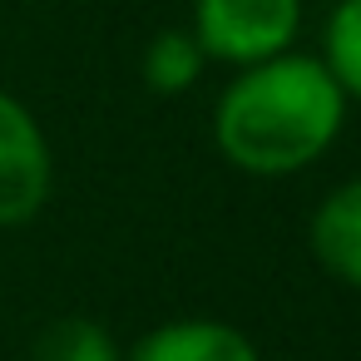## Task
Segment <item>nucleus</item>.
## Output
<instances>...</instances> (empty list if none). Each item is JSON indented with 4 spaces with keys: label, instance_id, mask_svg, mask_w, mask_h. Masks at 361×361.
Wrapping results in <instances>:
<instances>
[{
    "label": "nucleus",
    "instance_id": "nucleus-1",
    "mask_svg": "<svg viewBox=\"0 0 361 361\" xmlns=\"http://www.w3.org/2000/svg\"><path fill=\"white\" fill-rule=\"evenodd\" d=\"M351 99L322 55L282 50L233 70L213 104V144L228 169L247 178H292L331 154Z\"/></svg>",
    "mask_w": 361,
    "mask_h": 361
},
{
    "label": "nucleus",
    "instance_id": "nucleus-2",
    "mask_svg": "<svg viewBox=\"0 0 361 361\" xmlns=\"http://www.w3.org/2000/svg\"><path fill=\"white\" fill-rule=\"evenodd\" d=\"M188 30L203 45L208 65L243 70L282 50H297L302 0H193Z\"/></svg>",
    "mask_w": 361,
    "mask_h": 361
},
{
    "label": "nucleus",
    "instance_id": "nucleus-3",
    "mask_svg": "<svg viewBox=\"0 0 361 361\" xmlns=\"http://www.w3.org/2000/svg\"><path fill=\"white\" fill-rule=\"evenodd\" d=\"M50 193H55L50 134L25 99L0 90V233L35 223Z\"/></svg>",
    "mask_w": 361,
    "mask_h": 361
},
{
    "label": "nucleus",
    "instance_id": "nucleus-4",
    "mask_svg": "<svg viewBox=\"0 0 361 361\" xmlns=\"http://www.w3.org/2000/svg\"><path fill=\"white\" fill-rule=\"evenodd\" d=\"M124 361H262L257 341L223 317H169L149 326Z\"/></svg>",
    "mask_w": 361,
    "mask_h": 361
},
{
    "label": "nucleus",
    "instance_id": "nucleus-5",
    "mask_svg": "<svg viewBox=\"0 0 361 361\" xmlns=\"http://www.w3.org/2000/svg\"><path fill=\"white\" fill-rule=\"evenodd\" d=\"M307 252L331 282L361 292V178H346L317 198L307 218Z\"/></svg>",
    "mask_w": 361,
    "mask_h": 361
},
{
    "label": "nucleus",
    "instance_id": "nucleus-6",
    "mask_svg": "<svg viewBox=\"0 0 361 361\" xmlns=\"http://www.w3.org/2000/svg\"><path fill=\"white\" fill-rule=\"evenodd\" d=\"M203 70H208V55H203V45L193 40L188 25L159 30V35L144 45V60H139V75H144V85H149L159 99L188 94V90L203 80Z\"/></svg>",
    "mask_w": 361,
    "mask_h": 361
},
{
    "label": "nucleus",
    "instance_id": "nucleus-7",
    "mask_svg": "<svg viewBox=\"0 0 361 361\" xmlns=\"http://www.w3.org/2000/svg\"><path fill=\"white\" fill-rule=\"evenodd\" d=\"M30 361H124V346L94 317H60L35 336Z\"/></svg>",
    "mask_w": 361,
    "mask_h": 361
},
{
    "label": "nucleus",
    "instance_id": "nucleus-8",
    "mask_svg": "<svg viewBox=\"0 0 361 361\" xmlns=\"http://www.w3.org/2000/svg\"><path fill=\"white\" fill-rule=\"evenodd\" d=\"M322 65L351 104H361V0H336L322 25Z\"/></svg>",
    "mask_w": 361,
    "mask_h": 361
}]
</instances>
